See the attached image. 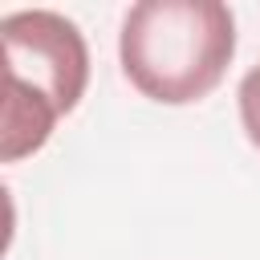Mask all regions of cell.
Masks as SVG:
<instances>
[{
	"mask_svg": "<svg viewBox=\"0 0 260 260\" xmlns=\"http://www.w3.org/2000/svg\"><path fill=\"white\" fill-rule=\"evenodd\" d=\"M240 122H244V134L252 146H260V65H252L240 81Z\"/></svg>",
	"mask_w": 260,
	"mask_h": 260,
	"instance_id": "obj_3",
	"label": "cell"
},
{
	"mask_svg": "<svg viewBox=\"0 0 260 260\" xmlns=\"http://www.w3.org/2000/svg\"><path fill=\"white\" fill-rule=\"evenodd\" d=\"M4 41V162L41 150L85 85L89 49L77 24L49 8L12 12L0 20Z\"/></svg>",
	"mask_w": 260,
	"mask_h": 260,
	"instance_id": "obj_2",
	"label": "cell"
},
{
	"mask_svg": "<svg viewBox=\"0 0 260 260\" xmlns=\"http://www.w3.org/2000/svg\"><path fill=\"white\" fill-rule=\"evenodd\" d=\"M118 57L142 98L191 106L223 81L236 57V16L219 0H142L122 20Z\"/></svg>",
	"mask_w": 260,
	"mask_h": 260,
	"instance_id": "obj_1",
	"label": "cell"
}]
</instances>
